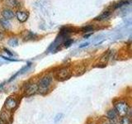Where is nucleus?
I'll list each match as a JSON object with an SVG mask.
<instances>
[{
    "label": "nucleus",
    "mask_w": 132,
    "mask_h": 124,
    "mask_svg": "<svg viewBox=\"0 0 132 124\" xmlns=\"http://www.w3.org/2000/svg\"><path fill=\"white\" fill-rule=\"evenodd\" d=\"M2 58H3V59H5V60H10V61H16L15 59H11V58H9V57H5L3 56H2Z\"/></svg>",
    "instance_id": "19"
},
{
    "label": "nucleus",
    "mask_w": 132,
    "mask_h": 124,
    "mask_svg": "<svg viewBox=\"0 0 132 124\" xmlns=\"http://www.w3.org/2000/svg\"><path fill=\"white\" fill-rule=\"evenodd\" d=\"M2 15H3V18H6L7 20H10L14 18L15 13L13 11L9 9V8H4L2 11Z\"/></svg>",
    "instance_id": "7"
},
{
    "label": "nucleus",
    "mask_w": 132,
    "mask_h": 124,
    "mask_svg": "<svg viewBox=\"0 0 132 124\" xmlns=\"http://www.w3.org/2000/svg\"><path fill=\"white\" fill-rule=\"evenodd\" d=\"M0 24H1V26L4 28V29H9L10 28V22L7 19L4 18H0Z\"/></svg>",
    "instance_id": "11"
},
{
    "label": "nucleus",
    "mask_w": 132,
    "mask_h": 124,
    "mask_svg": "<svg viewBox=\"0 0 132 124\" xmlns=\"http://www.w3.org/2000/svg\"><path fill=\"white\" fill-rule=\"evenodd\" d=\"M16 18L21 22H26L28 18V12H25V11H18L16 13Z\"/></svg>",
    "instance_id": "6"
},
{
    "label": "nucleus",
    "mask_w": 132,
    "mask_h": 124,
    "mask_svg": "<svg viewBox=\"0 0 132 124\" xmlns=\"http://www.w3.org/2000/svg\"><path fill=\"white\" fill-rule=\"evenodd\" d=\"M36 91H38V86L36 84H30L27 86L25 89V96L26 97H31L34 95Z\"/></svg>",
    "instance_id": "5"
},
{
    "label": "nucleus",
    "mask_w": 132,
    "mask_h": 124,
    "mask_svg": "<svg viewBox=\"0 0 132 124\" xmlns=\"http://www.w3.org/2000/svg\"><path fill=\"white\" fill-rule=\"evenodd\" d=\"M16 106H18V101L16 100V98L12 97H9L7 98L5 103H4V109L7 111L13 110Z\"/></svg>",
    "instance_id": "4"
},
{
    "label": "nucleus",
    "mask_w": 132,
    "mask_h": 124,
    "mask_svg": "<svg viewBox=\"0 0 132 124\" xmlns=\"http://www.w3.org/2000/svg\"><path fill=\"white\" fill-rule=\"evenodd\" d=\"M8 44L12 45V47H16V45H18V41L16 38H11L8 41Z\"/></svg>",
    "instance_id": "15"
},
{
    "label": "nucleus",
    "mask_w": 132,
    "mask_h": 124,
    "mask_svg": "<svg viewBox=\"0 0 132 124\" xmlns=\"http://www.w3.org/2000/svg\"><path fill=\"white\" fill-rule=\"evenodd\" d=\"M4 51H5V52H6V53H7V54H9V55H10V56H12V55H13V53H12V52H10V51H8V50H7V49H4Z\"/></svg>",
    "instance_id": "21"
},
{
    "label": "nucleus",
    "mask_w": 132,
    "mask_h": 124,
    "mask_svg": "<svg viewBox=\"0 0 132 124\" xmlns=\"http://www.w3.org/2000/svg\"><path fill=\"white\" fill-rule=\"evenodd\" d=\"M0 124H5V122H4L2 119H0Z\"/></svg>",
    "instance_id": "22"
},
{
    "label": "nucleus",
    "mask_w": 132,
    "mask_h": 124,
    "mask_svg": "<svg viewBox=\"0 0 132 124\" xmlns=\"http://www.w3.org/2000/svg\"><path fill=\"white\" fill-rule=\"evenodd\" d=\"M115 110L121 117H125L130 111L129 104L125 101H117L115 103Z\"/></svg>",
    "instance_id": "2"
},
{
    "label": "nucleus",
    "mask_w": 132,
    "mask_h": 124,
    "mask_svg": "<svg viewBox=\"0 0 132 124\" xmlns=\"http://www.w3.org/2000/svg\"><path fill=\"white\" fill-rule=\"evenodd\" d=\"M111 13V12L109 10H106L102 12V13L101 15H99L98 17H97V18H95V20H97V21H102V20H104L106 18H107L109 17Z\"/></svg>",
    "instance_id": "10"
},
{
    "label": "nucleus",
    "mask_w": 132,
    "mask_h": 124,
    "mask_svg": "<svg viewBox=\"0 0 132 124\" xmlns=\"http://www.w3.org/2000/svg\"><path fill=\"white\" fill-rule=\"evenodd\" d=\"M93 27L92 26V25H87V26H84V27H82L81 28V30L82 32H86V33H88V32H93Z\"/></svg>",
    "instance_id": "13"
},
{
    "label": "nucleus",
    "mask_w": 132,
    "mask_h": 124,
    "mask_svg": "<svg viewBox=\"0 0 132 124\" xmlns=\"http://www.w3.org/2000/svg\"><path fill=\"white\" fill-rule=\"evenodd\" d=\"M73 42V41L72 39H66L64 41V47H69L71 45V44Z\"/></svg>",
    "instance_id": "17"
},
{
    "label": "nucleus",
    "mask_w": 132,
    "mask_h": 124,
    "mask_svg": "<svg viewBox=\"0 0 132 124\" xmlns=\"http://www.w3.org/2000/svg\"><path fill=\"white\" fill-rule=\"evenodd\" d=\"M52 81H53V78L51 75H45L43 78H41L38 83V84H37V86H38V92L41 94H46Z\"/></svg>",
    "instance_id": "1"
},
{
    "label": "nucleus",
    "mask_w": 132,
    "mask_h": 124,
    "mask_svg": "<svg viewBox=\"0 0 132 124\" xmlns=\"http://www.w3.org/2000/svg\"><path fill=\"white\" fill-rule=\"evenodd\" d=\"M106 116H107V118H108L109 119H111V120H115L116 118H117L118 114H117V111H116L115 109H110L108 112H107Z\"/></svg>",
    "instance_id": "9"
},
{
    "label": "nucleus",
    "mask_w": 132,
    "mask_h": 124,
    "mask_svg": "<svg viewBox=\"0 0 132 124\" xmlns=\"http://www.w3.org/2000/svg\"><path fill=\"white\" fill-rule=\"evenodd\" d=\"M126 3H127V0H121V1H120V2L117 3V4H115L114 8H117V7H121L122 5H125V4H126Z\"/></svg>",
    "instance_id": "16"
},
{
    "label": "nucleus",
    "mask_w": 132,
    "mask_h": 124,
    "mask_svg": "<svg viewBox=\"0 0 132 124\" xmlns=\"http://www.w3.org/2000/svg\"><path fill=\"white\" fill-rule=\"evenodd\" d=\"M10 111L4 110L0 114V119H2L4 122H7L11 119V114L9 113Z\"/></svg>",
    "instance_id": "8"
},
{
    "label": "nucleus",
    "mask_w": 132,
    "mask_h": 124,
    "mask_svg": "<svg viewBox=\"0 0 132 124\" xmlns=\"http://www.w3.org/2000/svg\"><path fill=\"white\" fill-rule=\"evenodd\" d=\"M71 75V73H70V70L69 68H62L60 69L59 71L57 72L56 74V77H57V80H60V81H64L65 80L69 79Z\"/></svg>",
    "instance_id": "3"
},
{
    "label": "nucleus",
    "mask_w": 132,
    "mask_h": 124,
    "mask_svg": "<svg viewBox=\"0 0 132 124\" xmlns=\"http://www.w3.org/2000/svg\"><path fill=\"white\" fill-rule=\"evenodd\" d=\"M7 3L8 6L12 7H18L19 6V3L16 0H7Z\"/></svg>",
    "instance_id": "12"
},
{
    "label": "nucleus",
    "mask_w": 132,
    "mask_h": 124,
    "mask_svg": "<svg viewBox=\"0 0 132 124\" xmlns=\"http://www.w3.org/2000/svg\"><path fill=\"white\" fill-rule=\"evenodd\" d=\"M62 117H63V114L62 113H60V114H57L56 115V117L55 118V122H58L59 120H60L62 118Z\"/></svg>",
    "instance_id": "18"
},
{
    "label": "nucleus",
    "mask_w": 132,
    "mask_h": 124,
    "mask_svg": "<svg viewBox=\"0 0 132 124\" xmlns=\"http://www.w3.org/2000/svg\"><path fill=\"white\" fill-rule=\"evenodd\" d=\"M89 45L88 42H86V43H82V45H79V48H82V47H88V45Z\"/></svg>",
    "instance_id": "20"
},
{
    "label": "nucleus",
    "mask_w": 132,
    "mask_h": 124,
    "mask_svg": "<svg viewBox=\"0 0 132 124\" xmlns=\"http://www.w3.org/2000/svg\"><path fill=\"white\" fill-rule=\"evenodd\" d=\"M120 124H131V121H130V118L126 117H121V121H120Z\"/></svg>",
    "instance_id": "14"
}]
</instances>
